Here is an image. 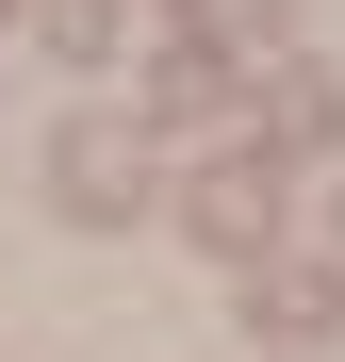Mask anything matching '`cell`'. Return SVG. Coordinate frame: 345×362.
Listing matches in <instances>:
<instances>
[{
    "label": "cell",
    "instance_id": "1",
    "mask_svg": "<svg viewBox=\"0 0 345 362\" xmlns=\"http://www.w3.org/2000/svg\"><path fill=\"white\" fill-rule=\"evenodd\" d=\"M49 214H83V230H132V214H148V148L115 132V115H66V132H49Z\"/></svg>",
    "mask_w": 345,
    "mask_h": 362
},
{
    "label": "cell",
    "instance_id": "2",
    "mask_svg": "<svg viewBox=\"0 0 345 362\" xmlns=\"http://www.w3.org/2000/svg\"><path fill=\"white\" fill-rule=\"evenodd\" d=\"M181 214H198V247H214V264H263L279 181H263V165H198V198H181Z\"/></svg>",
    "mask_w": 345,
    "mask_h": 362
},
{
    "label": "cell",
    "instance_id": "3",
    "mask_svg": "<svg viewBox=\"0 0 345 362\" xmlns=\"http://www.w3.org/2000/svg\"><path fill=\"white\" fill-rule=\"evenodd\" d=\"M247 329H263V346H329V329H345V280H329V264H247Z\"/></svg>",
    "mask_w": 345,
    "mask_h": 362
},
{
    "label": "cell",
    "instance_id": "4",
    "mask_svg": "<svg viewBox=\"0 0 345 362\" xmlns=\"http://www.w3.org/2000/svg\"><path fill=\"white\" fill-rule=\"evenodd\" d=\"M181 49L198 66H247V49H279V0H181Z\"/></svg>",
    "mask_w": 345,
    "mask_h": 362
},
{
    "label": "cell",
    "instance_id": "5",
    "mask_svg": "<svg viewBox=\"0 0 345 362\" xmlns=\"http://www.w3.org/2000/svg\"><path fill=\"white\" fill-rule=\"evenodd\" d=\"M263 132H279V148H329V132H345V83H329V66H279V83H263Z\"/></svg>",
    "mask_w": 345,
    "mask_h": 362
},
{
    "label": "cell",
    "instance_id": "6",
    "mask_svg": "<svg viewBox=\"0 0 345 362\" xmlns=\"http://www.w3.org/2000/svg\"><path fill=\"white\" fill-rule=\"evenodd\" d=\"M33 33L66 49V66H115V49H132V17H115V0H33Z\"/></svg>",
    "mask_w": 345,
    "mask_h": 362
},
{
    "label": "cell",
    "instance_id": "7",
    "mask_svg": "<svg viewBox=\"0 0 345 362\" xmlns=\"http://www.w3.org/2000/svg\"><path fill=\"white\" fill-rule=\"evenodd\" d=\"M230 99V66H198V49H164V66H148V115H214Z\"/></svg>",
    "mask_w": 345,
    "mask_h": 362
}]
</instances>
